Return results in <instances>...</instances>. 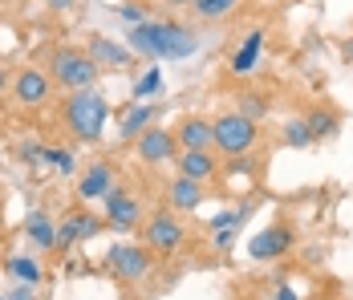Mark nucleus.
Listing matches in <instances>:
<instances>
[{"mask_svg":"<svg viewBox=\"0 0 353 300\" xmlns=\"http://www.w3.org/2000/svg\"><path fill=\"white\" fill-rule=\"evenodd\" d=\"M126 45L142 53V57H167V61H179V57H191L199 49V37L191 29H183L175 21H142L126 33Z\"/></svg>","mask_w":353,"mask_h":300,"instance_id":"obj_1","label":"nucleus"},{"mask_svg":"<svg viewBox=\"0 0 353 300\" xmlns=\"http://www.w3.org/2000/svg\"><path fill=\"white\" fill-rule=\"evenodd\" d=\"M110 118V101L90 86V90H73L65 98V126L77 142H98L102 130H106Z\"/></svg>","mask_w":353,"mask_h":300,"instance_id":"obj_2","label":"nucleus"},{"mask_svg":"<svg viewBox=\"0 0 353 300\" xmlns=\"http://www.w3.org/2000/svg\"><path fill=\"white\" fill-rule=\"evenodd\" d=\"M98 61L81 49H53L49 53V77L61 86V90H90L98 81Z\"/></svg>","mask_w":353,"mask_h":300,"instance_id":"obj_3","label":"nucleus"},{"mask_svg":"<svg viewBox=\"0 0 353 300\" xmlns=\"http://www.w3.org/2000/svg\"><path fill=\"white\" fill-rule=\"evenodd\" d=\"M256 138H260V130H256V122L252 118H244L240 110L236 114H219L212 122V146L215 150H223V154H248L252 146H256Z\"/></svg>","mask_w":353,"mask_h":300,"instance_id":"obj_4","label":"nucleus"},{"mask_svg":"<svg viewBox=\"0 0 353 300\" xmlns=\"http://www.w3.org/2000/svg\"><path fill=\"white\" fill-rule=\"evenodd\" d=\"M154 252L146 248V243H114L106 252V264H110V272L114 276H122V280H142L146 272H150V260Z\"/></svg>","mask_w":353,"mask_h":300,"instance_id":"obj_5","label":"nucleus"},{"mask_svg":"<svg viewBox=\"0 0 353 300\" xmlns=\"http://www.w3.org/2000/svg\"><path fill=\"white\" fill-rule=\"evenodd\" d=\"M134 150H139L142 163H175L179 159V138H175V130H159V126H150L146 134L134 138Z\"/></svg>","mask_w":353,"mask_h":300,"instance_id":"obj_6","label":"nucleus"},{"mask_svg":"<svg viewBox=\"0 0 353 300\" xmlns=\"http://www.w3.org/2000/svg\"><path fill=\"white\" fill-rule=\"evenodd\" d=\"M49 90H53V77L37 66H25L12 77V98L21 101V106H45L49 101Z\"/></svg>","mask_w":353,"mask_h":300,"instance_id":"obj_7","label":"nucleus"},{"mask_svg":"<svg viewBox=\"0 0 353 300\" xmlns=\"http://www.w3.org/2000/svg\"><path fill=\"white\" fill-rule=\"evenodd\" d=\"M183 223H179L175 215H154L146 228H142V243L150 248V252H159V256H167V252H175L179 243H183Z\"/></svg>","mask_w":353,"mask_h":300,"instance_id":"obj_8","label":"nucleus"},{"mask_svg":"<svg viewBox=\"0 0 353 300\" xmlns=\"http://www.w3.org/2000/svg\"><path fill=\"white\" fill-rule=\"evenodd\" d=\"M102 203H106V223H110V228L130 232V228H139V223H142L139 199H134V195H126L122 187H110V195Z\"/></svg>","mask_w":353,"mask_h":300,"instance_id":"obj_9","label":"nucleus"},{"mask_svg":"<svg viewBox=\"0 0 353 300\" xmlns=\"http://www.w3.org/2000/svg\"><path fill=\"white\" fill-rule=\"evenodd\" d=\"M288 248H292V232L284 223H272V228H264V232H256L248 239V256L252 260H281Z\"/></svg>","mask_w":353,"mask_h":300,"instance_id":"obj_10","label":"nucleus"},{"mask_svg":"<svg viewBox=\"0 0 353 300\" xmlns=\"http://www.w3.org/2000/svg\"><path fill=\"white\" fill-rule=\"evenodd\" d=\"M98 232H102V219H94L90 211H73V215L61 219V228H57V248L65 252L77 239H90V235H98Z\"/></svg>","mask_w":353,"mask_h":300,"instance_id":"obj_11","label":"nucleus"},{"mask_svg":"<svg viewBox=\"0 0 353 300\" xmlns=\"http://www.w3.org/2000/svg\"><path fill=\"white\" fill-rule=\"evenodd\" d=\"M110 187H114L110 163H94V167L81 174V183H77V199H106Z\"/></svg>","mask_w":353,"mask_h":300,"instance_id":"obj_12","label":"nucleus"},{"mask_svg":"<svg viewBox=\"0 0 353 300\" xmlns=\"http://www.w3.org/2000/svg\"><path fill=\"white\" fill-rule=\"evenodd\" d=\"M154 126V106L150 101H130L122 110V142H134L139 134H146Z\"/></svg>","mask_w":353,"mask_h":300,"instance_id":"obj_13","label":"nucleus"},{"mask_svg":"<svg viewBox=\"0 0 353 300\" xmlns=\"http://www.w3.org/2000/svg\"><path fill=\"white\" fill-rule=\"evenodd\" d=\"M175 138H179V150H212V122H203V118H183Z\"/></svg>","mask_w":353,"mask_h":300,"instance_id":"obj_14","label":"nucleus"},{"mask_svg":"<svg viewBox=\"0 0 353 300\" xmlns=\"http://www.w3.org/2000/svg\"><path fill=\"white\" fill-rule=\"evenodd\" d=\"M179 174H187V179H199V183H208L215 174V154L212 150H179Z\"/></svg>","mask_w":353,"mask_h":300,"instance_id":"obj_15","label":"nucleus"},{"mask_svg":"<svg viewBox=\"0 0 353 300\" xmlns=\"http://www.w3.org/2000/svg\"><path fill=\"white\" fill-rule=\"evenodd\" d=\"M171 207L175 211H195L199 203H203V183L199 179H187V174H179L175 183H171Z\"/></svg>","mask_w":353,"mask_h":300,"instance_id":"obj_16","label":"nucleus"},{"mask_svg":"<svg viewBox=\"0 0 353 300\" xmlns=\"http://www.w3.org/2000/svg\"><path fill=\"white\" fill-rule=\"evenodd\" d=\"M98 66H130V53H126V45H118V41H110V37H90V49H85Z\"/></svg>","mask_w":353,"mask_h":300,"instance_id":"obj_17","label":"nucleus"},{"mask_svg":"<svg viewBox=\"0 0 353 300\" xmlns=\"http://www.w3.org/2000/svg\"><path fill=\"white\" fill-rule=\"evenodd\" d=\"M25 232H29V239H33L37 248H57V223L45 215V211H29L25 215Z\"/></svg>","mask_w":353,"mask_h":300,"instance_id":"obj_18","label":"nucleus"},{"mask_svg":"<svg viewBox=\"0 0 353 300\" xmlns=\"http://www.w3.org/2000/svg\"><path fill=\"white\" fill-rule=\"evenodd\" d=\"M260 49H264V29H256V33H248V41L240 45V53L232 57V73L236 77H248L256 61H260Z\"/></svg>","mask_w":353,"mask_h":300,"instance_id":"obj_19","label":"nucleus"},{"mask_svg":"<svg viewBox=\"0 0 353 300\" xmlns=\"http://www.w3.org/2000/svg\"><path fill=\"white\" fill-rule=\"evenodd\" d=\"M191 8H195L199 21H223L240 8V0H191Z\"/></svg>","mask_w":353,"mask_h":300,"instance_id":"obj_20","label":"nucleus"},{"mask_svg":"<svg viewBox=\"0 0 353 300\" xmlns=\"http://www.w3.org/2000/svg\"><path fill=\"white\" fill-rule=\"evenodd\" d=\"M305 122H309V130H313V142H321V138H333V134H337V126H341V122H337V114H329V110H313Z\"/></svg>","mask_w":353,"mask_h":300,"instance_id":"obj_21","label":"nucleus"},{"mask_svg":"<svg viewBox=\"0 0 353 300\" xmlns=\"http://www.w3.org/2000/svg\"><path fill=\"white\" fill-rule=\"evenodd\" d=\"M284 142H288L292 150H305V146H313V130H309V122H305V118H292V122L284 126Z\"/></svg>","mask_w":353,"mask_h":300,"instance_id":"obj_22","label":"nucleus"},{"mask_svg":"<svg viewBox=\"0 0 353 300\" xmlns=\"http://www.w3.org/2000/svg\"><path fill=\"white\" fill-rule=\"evenodd\" d=\"M8 272L21 276L25 284H37V280H41V264H37L33 256H12V260H8Z\"/></svg>","mask_w":353,"mask_h":300,"instance_id":"obj_23","label":"nucleus"},{"mask_svg":"<svg viewBox=\"0 0 353 300\" xmlns=\"http://www.w3.org/2000/svg\"><path fill=\"white\" fill-rule=\"evenodd\" d=\"M240 114L260 126V118L268 114V98H264V94H244V98H240Z\"/></svg>","mask_w":353,"mask_h":300,"instance_id":"obj_24","label":"nucleus"},{"mask_svg":"<svg viewBox=\"0 0 353 300\" xmlns=\"http://www.w3.org/2000/svg\"><path fill=\"white\" fill-rule=\"evenodd\" d=\"M159 90H163V73H159V66H150V69H146V77L134 86V101L150 98V94H159Z\"/></svg>","mask_w":353,"mask_h":300,"instance_id":"obj_25","label":"nucleus"},{"mask_svg":"<svg viewBox=\"0 0 353 300\" xmlns=\"http://www.w3.org/2000/svg\"><path fill=\"white\" fill-rule=\"evenodd\" d=\"M41 159H45L49 167H57L61 174H70V170H73V154H70V150H57V146H45V150H41Z\"/></svg>","mask_w":353,"mask_h":300,"instance_id":"obj_26","label":"nucleus"},{"mask_svg":"<svg viewBox=\"0 0 353 300\" xmlns=\"http://www.w3.org/2000/svg\"><path fill=\"white\" fill-rule=\"evenodd\" d=\"M232 239H236V223H228V228H215V248H232Z\"/></svg>","mask_w":353,"mask_h":300,"instance_id":"obj_27","label":"nucleus"},{"mask_svg":"<svg viewBox=\"0 0 353 300\" xmlns=\"http://www.w3.org/2000/svg\"><path fill=\"white\" fill-rule=\"evenodd\" d=\"M118 12H122V21H130V25H142V8H139V4H122Z\"/></svg>","mask_w":353,"mask_h":300,"instance_id":"obj_28","label":"nucleus"},{"mask_svg":"<svg viewBox=\"0 0 353 300\" xmlns=\"http://www.w3.org/2000/svg\"><path fill=\"white\" fill-rule=\"evenodd\" d=\"M276 300H301V297H296V292H292L288 284H281V288H276Z\"/></svg>","mask_w":353,"mask_h":300,"instance_id":"obj_29","label":"nucleus"},{"mask_svg":"<svg viewBox=\"0 0 353 300\" xmlns=\"http://www.w3.org/2000/svg\"><path fill=\"white\" fill-rule=\"evenodd\" d=\"M49 8H57V12H65V8H73V0H45Z\"/></svg>","mask_w":353,"mask_h":300,"instance_id":"obj_30","label":"nucleus"},{"mask_svg":"<svg viewBox=\"0 0 353 300\" xmlns=\"http://www.w3.org/2000/svg\"><path fill=\"white\" fill-rule=\"evenodd\" d=\"M8 300H33V297H29V288H17V292H12Z\"/></svg>","mask_w":353,"mask_h":300,"instance_id":"obj_31","label":"nucleus"},{"mask_svg":"<svg viewBox=\"0 0 353 300\" xmlns=\"http://www.w3.org/2000/svg\"><path fill=\"white\" fill-rule=\"evenodd\" d=\"M167 4H175V8H183V4H191V0H167Z\"/></svg>","mask_w":353,"mask_h":300,"instance_id":"obj_32","label":"nucleus"},{"mask_svg":"<svg viewBox=\"0 0 353 300\" xmlns=\"http://www.w3.org/2000/svg\"><path fill=\"white\" fill-rule=\"evenodd\" d=\"M0 86H4V69H0Z\"/></svg>","mask_w":353,"mask_h":300,"instance_id":"obj_33","label":"nucleus"}]
</instances>
